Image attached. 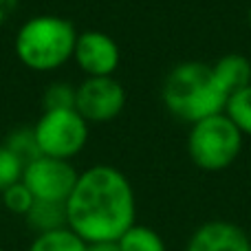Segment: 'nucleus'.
<instances>
[{"instance_id": "f257e3e1", "label": "nucleus", "mask_w": 251, "mask_h": 251, "mask_svg": "<svg viewBox=\"0 0 251 251\" xmlns=\"http://www.w3.org/2000/svg\"><path fill=\"white\" fill-rule=\"evenodd\" d=\"M69 229L84 243H117L137 223V196L115 165L97 163L79 172L66 201Z\"/></svg>"}, {"instance_id": "f03ea898", "label": "nucleus", "mask_w": 251, "mask_h": 251, "mask_svg": "<svg viewBox=\"0 0 251 251\" xmlns=\"http://www.w3.org/2000/svg\"><path fill=\"white\" fill-rule=\"evenodd\" d=\"M161 100L172 117L192 126L201 119L225 113L229 95L214 77L212 64L181 62L165 75Z\"/></svg>"}, {"instance_id": "7ed1b4c3", "label": "nucleus", "mask_w": 251, "mask_h": 251, "mask_svg": "<svg viewBox=\"0 0 251 251\" xmlns=\"http://www.w3.org/2000/svg\"><path fill=\"white\" fill-rule=\"evenodd\" d=\"M77 29L71 20L53 13L33 16L18 29L13 40L16 57L31 71L51 73L73 60Z\"/></svg>"}, {"instance_id": "20e7f679", "label": "nucleus", "mask_w": 251, "mask_h": 251, "mask_svg": "<svg viewBox=\"0 0 251 251\" xmlns=\"http://www.w3.org/2000/svg\"><path fill=\"white\" fill-rule=\"evenodd\" d=\"M243 137L225 113L201 119L187 132V156L199 170L223 172L236 163L243 150Z\"/></svg>"}, {"instance_id": "39448f33", "label": "nucleus", "mask_w": 251, "mask_h": 251, "mask_svg": "<svg viewBox=\"0 0 251 251\" xmlns=\"http://www.w3.org/2000/svg\"><path fill=\"white\" fill-rule=\"evenodd\" d=\"M88 128L91 124L75 108L44 110L33 126L40 154L71 161L86 148Z\"/></svg>"}, {"instance_id": "423d86ee", "label": "nucleus", "mask_w": 251, "mask_h": 251, "mask_svg": "<svg viewBox=\"0 0 251 251\" xmlns=\"http://www.w3.org/2000/svg\"><path fill=\"white\" fill-rule=\"evenodd\" d=\"M79 172L73 163L55 156H35L25 163L20 181L29 187L35 201H51V203H66L77 183Z\"/></svg>"}, {"instance_id": "0eeeda50", "label": "nucleus", "mask_w": 251, "mask_h": 251, "mask_svg": "<svg viewBox=\"0 0 251 251\" xmlns=\"http://www.w3.org/2000/svg\"><path fill=\"white\" fill-rule=\"evenodd\" d=\"M126 108V88L115 75L86 77L75 91V110L88 124H108Z\"/></svg>"}, {"instance_id": "6e6552de", "label": "nucleus", "mask_w": 251, "mask_h": 251, "mask_svg": "<svg viewBox=\"0 0 251 251\" xmlns=\"http://www.w3.org/2000/svg\"><path fill=\"white\" fill-rule=\"evenodd\" d=\"M73 60L86 77H108L119 69L122 51L108 33L88 29L77 33Z\"/></svg>"}, {"instance_id": "1a4fd4ad", "label": "nucleus", "mask_w": 251, "mask_h": 251, "mask_svg": "<svg viewBox=\"0 0 251 251\" xmlns=\"http://www.w3.org/2000/svg\"><path fill=\"white\" fill-rule=\"evenodd\" d=\"M185 251H251V238L229 221H207L192 231Z\"/></svg>"}, {"instance_id": "9d476101", "label": "nucleus", "mask_w": 251, "mask_h": 251, "mask_svg": "<svg viewBox=\"0 0 251 251\" xmlns=\"http://www.w3.org/2000/svg\"><path fill=\"white\" fill-rule=\"evenodd\" d=\"M212 71L227 95H234L236 91L251 84V62L243 53H227L218 57L216 64H212Z\"/></svg>"}, {"instance_id": "9b49d317", "label": "nucleus", "mask_w": 251, "mask_h": 251, "mask_svg": "<svg viewBox=\"0 0 251 251\" xmlns=\"http://www.w3.org/2000/svg\"><path fill=\"white\" fill-rule=\"evenodd\" d=\"M25 223L35 236L69 227L66 218V203H51V201H35L26 212Z\"/></svg>"}, {"instance_id": "f8f14e48", "label": "nucleus", "mask_w": 251, "mask_h": 251, "mask_svg": "<svg viewBox=\"0 0 251 251\" xmlns=\"http://www.w3.org/2000/svg\"><path fill=\"white\" fill-rule=\"evenodd\" d=\"M26 251H86V243L69 227L38 234Z\"/></svg>"}, {"instance_id": "ddd939ff", "label": "nucleus", "mask_w": 251, "mask_h": 251, "mask_svg": "<svg viewBox=\"0 0 251 251\" xmlns=\"http://www.w3.org/2000/svg\"><path fill=\"white\" fill-rule=\"evenodd\" d=\"M117 245L119 251H168L159 231L137 223L117 240Z\"/></svg>"}, {"instance_id": "4468645a", "label": "nucleus", "mask_w": 251, "mask_h": 251, "mask_svg": "<svg viewBox=\"0 0 251 251\" xmlns=\"http://www.w3.org/2000/svg\"><path fill=\"white\" fill-rule=\"evenodd\" d=\"M225 115L234 122V126L240 132L251 137V84L236 91L234 95H229L225 106Z\"/></svg>"}, {"instance_id": "2eb2a0df", "label": "nucleus", "mask_w": 251, "mask_h": 251, "mask_svg": "<svg viewBox=\"0 0 251 251\" xmlns=\"http://www.w3.org/2000/svg\"><path fill=\"white\" fill-rule=\"evenodd\" d=\"M0 196H2L4 209H7L9 214H13V216H22V218L26 216V212L31 209V205L35 203L33 194H31L29 187H26L22 181H18V183H13V185H9Z\"/></svg>"}, {"instance_id": "dca6fc26", "label": "nucleus", "mask_w": 251, "mask_h": 251, "mask_svg": "<svg viewBox=\"0 0 251 251\" xmlns=\"http://www.w3.org/2000/svg\"><path fill=\"white\" fill-rule=\"evenodd\" d=\"M4 146L22 161V163H29L33 161L35 156H40V150H38V141H35V134H33V128H22V130H16L7 137Z\"/></svg>"}, {"instance_id": "f3484780", "label": "nucleus", "mask_w": 251, "mask_h": 251, "mask_svg": "<svg viewBox=\"0 0 251 251\" xmlns=\"http://www.w3.org/2000/svg\"><path fill=\"white\" fill-rule=\"evenodd\" d=\"M75 91L77 86L69 82H53L42 95L44 110H62V108H75Z\"/></svg>"}, {"instance_id": "a211bd4d", "label": "nucleus", "mask_w": 251, "mask_h": 251, "mask_svg": "<svg viewBox=\"0 0 251 251\" xmlns=\"http://www.w3.org/2000/svg\"><path fill=\"white\" fill-rule=\"evenodd\" d=\"M22 170H25V163L2 143V146H0V194H2L9 185L20 181Z\"/></svg>"}, {"instance_id": "6ab92c4d", "label": "nucleus", "mask_w": 251, "mask_h": 251, "mask_svg": "<svg viewBox=\"0 0 251 251\" xmlns=\"http://www.w3.org/2000/svg\"><path fill=\"white\" fill-rule=\"evenodd\" d=\"M86 251H119L117 243H88Z\"/></svg>"}, {"instance_id": "aec40b11", "label": "nucleus", "mask_w": 251, "mask_h": 251, "mask_svg": "<svg viewBox=\"0 0 251 251\" xmlns=\"http://www.w3.org/2000/svg\"><path fill=\"white\" fill-rule=\"evenodd\" d=\"M247 25H249V29H251V7H249V11H247Z\"/></svg>"}, {"instance_id": "412c9836", "label": "nucleus", "mask_w": 251, "mask_h": 251, "mask_svg": "<svg viewBox=\"0 0 251 251\" xmlns=\"http://www.w3.org/2000/svg\"><path fill=\"white\" fill-rule=\"evenodd\" d=\"M0 251H2V249H0Z\"/></svg>"}]
</instances>
